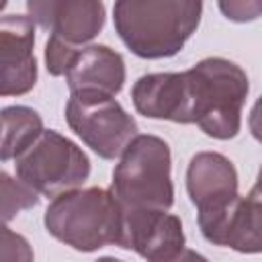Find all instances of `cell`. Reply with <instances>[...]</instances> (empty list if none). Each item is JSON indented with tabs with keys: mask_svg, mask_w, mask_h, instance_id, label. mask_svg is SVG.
Returning <instances> with one entry per match:
<instances>
[{
	"mask_svg": "<svg viewBox=\"0 0 262 262\" xmlns=\"http://www.w3.org/2000/svg\"><path fill=\"white\" fill-rule=\"evenodd\" d=\"M199 0H119L113 25L123 45L141 59L174 57L199 29Z\"/></svg>",
	"mask_w": 262,
	"mask_h": 262,
	"instance_id": "6da1fadb",
	"label": "cell"
},
{
	"mask_svg": "<svg viewBox=\"0 0 262 262\" xmlns=\"http://www.w3.org/2000/svg\"><path fill=\"white\" fill-rule=\"evenodd\" d=\"M190 96V123L213 139H233L242 129V108L250 82L235 61L205 57L184 72Z\"/></svg>",
	"mask_w": 262,
	"mask_h": 262,
	"instance_id": "7a4b0ae2",
	"label": "cell"
},
{
	"mask_svg": "<svg viewBox=\"0 0 262 262\" xmlns=\"http://www.w3.org/2000/svg\"><path fill=\"white\" fill-rule=\"evenodd\" d=\"M108 190L121 211H170L174 205L170 145L158 135L137 133L119 156Z\"/></svg>",
	"mask_w": 262,
	"mask_h": 262,
	"instance_id": "3957f363",
	"label": "cell"
},
{
	"mask_svg": "<svg viewBox=\"0 0 262 262\" xmlns=\"http://www.w3.org/2000/svg\"><path fill=\"white\" fill-rule=\"evenodd\" d=\"M43 225L61 244L78 252H96L104 246H117L121 207L108 188H76L51 199Z\"/></svg>",
	"mask_w": 262,
	"mask_h": 262,
	"instance_id": "277c9868",
	"label": "cell"
},
{
	"mask_svg": "<svg viewBox=\"0 0 262 262\" xmlns=\"http://www.w3.org/2000/svg\"><path fill=\"white\" fill-rule=\"evenodd\" d=\"M16 178L43 196H57L80 188L90 176L86 151L53 129L43 133L14 160Z\"/></svg>",
	"mask_w": 262,
	"mask_h": 262,
	"instance_id": "5b68a950",
	"label": "cell"
},
{
	"mask_svg": "<svg viewBox=\"0 0 262 262\" xmlns=\"http://www.w3.org/2000/svg\"><path fill=\"white\" fill-rule=\"evenodd\" d=\"M68 127L102 160H115L137 135L135 119L100 92H72L66 102Z\"/></svg>",
	"mask_w": 262,
	"mask_h": 262,
	"instance_id": "8992f818",
	"label": "cell"
},
{
	"mask_svg": "<svg viewBox=\"0 0 262 262\" xmlns=\"http://www.w3.org/2000/svg\"><path fill=\"white\" fill-rule=\"evenodd\" d=\"M119 248L133 250L145 262H166L186 248L180 217L168 211H121Z\"/></svg>",
	"mask_w": 262,
	"mask_h": 262,
	"instance_id": "52a82bcc",
	"label": "cell"
},
{
	"mask_svg": "<svg viewBox=\"0 0 262 262\" xmlns=\"http://www.w3.org/2000/svg\"><path fill=\"white\" fill-rule=\"evenodd\" d=\"M203 237L215 246L231 248L239 254H260V190L258 184L242 196L237 194L231 203L219 211L196 215Z\"/></svg>",
	"mask_w": 262,
	"mask_h": 262,
	"instance_id": "ba28073f",
	"label": "cell"
},
{
	"mask_svg": "<svg viewBox=\"0 0 262 262\" xmlns=\"http://www.w3.org/2000/svg\"><path fill=\"white\" fill-rule=\"evenodd\" d=\"M27 16L51 37L84 47L104 27L106 8L98 0H29Z\"/></svg>",
	"mask_w": 262,
	"mask_h": 262,
	"instance_id": "9c48e42d",
	"label": "cell"
},
{
	"mask_svg": "<svg viewBox=\"0 0 262 262\" xmlns=\"http://www.w3.org/2000/svg\"><path fill=\"white\" fill-rule=\"evenodd\" d=\"M35 84V23L27 14L0 16V96H23Z\"/></svg>",
	"mask_w": 262,
	"mask_h": 262,
	"instance_id": "30bf717a",
	"label": "cell"
},
{
	"mask_svg": "<svg viewBox=\"0 0 262 262\" xmlns=\"http://www.w3.org/2000/svg\"><path fill=\"white\" fill-rule=\"evenodd\" d=\"M237 170L219 151H199L186 168V192L196 215L213 213L231 203L237 192Z\"/></svg>",
	"mask_w": 262,
	"mask_h": 262,
	"instance_id": "8fae6325",
	"label": "cell"
},
{
	"mask_svg": "<svg viewBox=\"0 0 262 262\" xmlns=\"http://www.w3.org/2000/svg\"><path fill=\"white\" fill-rule=\"evenodd\" d=\"M131 100L139 115L190 125V96L184 72H156L137 78Z\"/></svg>",
	"mask_w": 262,
	"mask_h": 262,
	"instance_id": "7c38bea8",
	"label": "cell"
},
{
	"mask_svg": "<svg viewBox=\"0 0 262 262\" xmlns=\"http://www.w3.org/2000/svg\"><path fill=\"white\" fill-rule=\"evenodd\" d=\"M127 78L125 59L108 45H84L66 72L70 92H100L117 96Z\"/></svg>",
	"mask_w": 262,
	"mask_h": 262,
	"instance_id": "4fadbf2b",
	"label": "cell"
},
{
	"mask_svg": "<svg viewBox=\"0 0 262 262\" xmlns=\"http://www.w3.org/2000/svg\"><path fill=\"white\" fill-rule=\"evenodd\" d=\"M43 133L41 115L25 104L0 108V162L16 160Z\"/></svg>",
	"mask_w": 262,
	"mask_h": 262,
	"instance_id": "5bb4252c",
	"label": "cell"
},
{
	"mask_svg": "<svg viewBox=\"0 0 262 262\" xmlns=\"http://www.w3.org/2000/svg\"><path fill=\"white\" fill-rule=\"evenodd\" d=\"M39 205V194L12 174L0 170V223L16 219L27 209Z\"/></svg>",
	"mask_w": 262,
	"mask_h": 262,
	"instance_id": "9a60e30c",
	"label": "cell"
},
{
	"mask_svg": "<svg viewBox=\"0 0 262 262\" xmlns=\"http://www.w3.org/2000/svg\"><path fill=\"white\" fill-rule=\"evenodd\" d=\"M0 262H35L33 246L29 239L0 223Z\"/></svg>",
	"mask_w": 262,
	"mask_h": 262,
	"instance_id": "2e32d148",
	"label": "cell"
},
{
	"mask_svg": "<svg viewBox=\"0 0 262 262\" xmlns=\"http://www.w3.org/2000/svg\"><path fill=\"white\" fill-rule=\"evenodd\" d=\"M78 51H80V47H74V45L63 43V41L49 35V39L45 43V68H47V72L51 76H66V72L72 66Z\"/></svg>",
	"mask_w": 262,
	"mask_h": 262,
	"instance_id": "e0dca14e",
	"label": "cell"
},
{
	"mask_svg": "<svg viewBox=\"0 0 262 262\" xmlns=\"http://www.w3.org/2000/svg\"><path fill=\"white\" fill-rule=\"evenodd\" d=\"M217 6L233 23H252L262 12V0H221Z\"/></svg>",
	"mask_w": 262,
	"mask_h": 262,
	"instance_id": "ac0fdd59",
	"label": "cell"
},
{
	"mask_svg": "<svg viewBox=\"0 0 262 262\" xmlns=\"http://www.w3.org/2000/svg\"><path fill=\"white\" fill-rule=\"evenodd\" d=\"M166 262H209L203 254H199V252H194V250H188V248H184L178 256H174L172 260H166Z\"/></svg>",
	"mask_w": 262,
	"mask_h": 262,
	"instance_id": "d6986e66",
	"label": "cell"
},
{
	"mask_svg": "<svg viewBox=\"0 0 262 262\" xmlns=\"http://www.w3.org/2000/svg\"><path fill=\"white\" fill-rule=\"evenodd\" d=\"M94 262H123V260H119V258H115V256H102V258H98V260H94Z\"/></svg>",
	"mask_w": 262,
	"mask_h": 262,
	"instance_id": "ffe728a7",
	"label": "cell"
},
{
	"mask_svg": "<svg viewBox=\"0 0 262 262\" xmlns=\"http://www.w3.org/2000/svg\"><path fill=\"white\" fill-rule=\"evenodd\" d=\"M6 8V0H0V12Z\"/></svg>",
	"mask_w": 262,
	"mask_h": 262,
	"instance_id": "44dd1931",
	"label": "cell"
}]
</instances>
